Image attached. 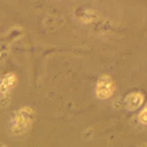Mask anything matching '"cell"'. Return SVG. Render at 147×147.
Here are the masks:
<instances>
[{
    "instance_id": "3957f363",
    "label": "cell",
    "mask_w": 147,
    "mask_h": 147,
    "mask_svg": "<svg viewBox=\"0 0 147 147\" xmlns=\"http://www.w3.org/2000/svg\"><path fill=\"white\" fill-rule=\"evenodd\" d=\"M15 80H16L15 76L13 74H8L2 79V82L0 84V92H1V94H7L11 90V87L15 85Z\"/></svg>"
},
{
    "instance_id": "6da1fadb",
    "label": "cell",
    "mask_w": 147,
    "mask_h": 147,
    "mask_svg": "<svg viewBox=\"0 0 147 147\" xmlns=\"http://www.w3.org/2000/svg\"><path fill=\"white\" fill-rule=\"evenodd\" d=\"M114 85L113 80L108 76H102L96 85V95L100 99H107L113 94Z\"/></svg>"
},
{
    "instance_id": "5b68a950",
    "label": "cell",
    "mask_w": 147,
    "mask_h": 147,
    "mask_svg": "<svg viewBox=\"0 0 147 147\" xmlns=\"http://www.w3.org/2000/svg\"><path fill=\"white\" fill-rule=\"evenodd\" d=\"M139 118H140V121H141L142 123H146V124H147V105L145 106L144 110L140 113V115H139Z\"/></svg>"
},
{
    "instance_id": "277c9868",
    "label": "cell",
    "mask_w": 147,
    "mask_h": 147,
    "mask_svg": "<svg viewBox=\"0 0 147 147\" xmlns=\"http://www.w3.org/2000/svg\"><path fill=\"white\" fill-rule=\"evenodd\" d=\"M142 99H144V96H142L140 93H133V94H131V95L127 98V100H126L127 107H129L130 109H136V108H138V107L141 105Z\"/></svg>"
},
{
    "instance_id": "7a4b0ae2",
    "label": "cell",
    "mask_w": 147,
    "mask_h": 147,
    "mask_svg": "<svg viewBox=\"0 0 147 147\" xmlns=\"http://www.w3.org/2000/svg\"><path fill=\"white\" fill-rule=\"evenodd\" d=\"M31 122H32V111L28 108L20 109L15 119V130L22 132L31 124Z\"/></svg>"
}]
</instances>
